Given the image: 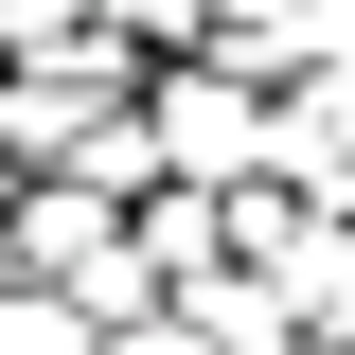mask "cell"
Here are the masks:
<instances>
[{
	"mask_svg": "<svg viewBox=\"0 0 355 355\" xmlns=\"http://www.w3.org/2000/svg\"><path fill=\"white\" fill-rule=\"evenodd\" d=\"M107 355H231V338H214L196 302H160V320H107Z\"/></svg>",
	"mask_w": 355,
	"mask_h": 355,
	"instance_id": "277c9868",
	"label": "cell"
},
{
	"mask_svg": "<svg viewBox=\"0 0 355 355\" xmlns=\"http://www.w3.org/2000/svg\"><path fill=\"white\" fill-rule=\"evenodd\" d=\"M89 18H107V36H142V53H160V36H178V53L214 36V0H89Z\"/></svg>",
	"mask_w": 355,
	"mask_h": 355,
	"instance_id": "3957f363",
	"label": "cell"
},
{
	"mask_svg": "<svg viewBox=\"0 0 355 355\" xmlns=\"http://www.w3.org/2000/svg\"><path fill=\"white\" fill-rule=\"evenodd\" d=\"M0 355H107V320H89L71 284H18V266H0Z\"/></svg>",
	"mask_w": 355,
	"mask_h": 355,
	"instance_id": "7a4b0ae2",
	"label": "cell"
},
{
	"mask_svg": "<svg viewBox=\"0 0 355 355\" xmlns=\"http://www.w3.org/2000/svg\"><path fill=\"white\" fill-rule=\"evenodd\" d=\"M142 125H160V160L178 178H266V142H284V107H266L231 53H178L160 89H142Z\"/></svg>",
	"mask_w": 355,
	"mask_h": 355,
	"instance_id": "6da1fadb",
	"label": "cell"
}]
</instances>
